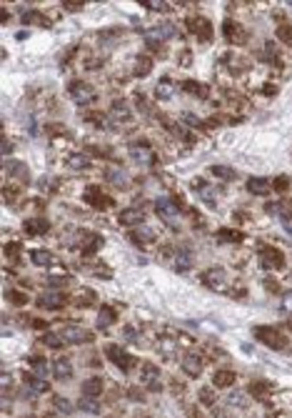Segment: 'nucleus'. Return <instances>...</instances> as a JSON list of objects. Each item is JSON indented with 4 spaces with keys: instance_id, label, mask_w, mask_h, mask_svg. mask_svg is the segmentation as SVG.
I'll return each mask as SVG.
<instances>
[{
    "instance_id": "obj_1",
    "label": "nucleus",
    "mask_w": 292,
    "mask_h": 418,
    "mask_svg": "<svg viewBox=\"0 0 292 418\" xmlns=\"http://www.w3.org/2000/svg\"><path fill=\"white\" fill-rule=\"evenodd\" d=\"M255 338L262 340V343H265V346H270V348H285V338H282L275 328H270V326H260V328H255Z\"/></svg>"
},
{
    "instance_id": "obj_2",
    "label": "nucleus",
    "mask_w": 292,
    "mask_h": 418,
    "mask_svg": "<svg viewBox=\"0 0 292 418\" xmlns=\"http://www.w3.org/2000/svg\"><path fill=\"white\" fill-rule=\"evenodd\" d=\"M70 98L75 100L78 105H88V103L95 100V88L88 85V83H83V81H78V83L70 85Z\"/></svg>"
},
{
    "instance_id": "obj_3",
    "label": "nucleus",
    "mask_w": 292,
    "mask_h": 418,
    "mask_svg": "<svg viewBox=\"0 0 292 418\" xmlns=\"http://www.w3.org/2000/svg\"><path fill=\"white\" fill-rule=\"evenodd\" d=\"M155 210L160 213V218H162L165 223H172V218H175V215H177V210H180V203H177V201H172V198H158Z\"/></svg>"
},
{
    "instance_id": "obj_4",
    "label": "nucleus",
    "mask_w": 292,
    "mask_h": 418,
    "mask_svg": "<svg viewBox=\"0 0 292 418\" xmlns=\"http://www.w3.org/2000/svg\"><path fill=\"white\" fill-rule=\"evenodd\" d=\"M105 353L110 356V361H113L115 366H120L123 371H130V368H132V363H135V361H132V356H130V353H125V351H123V348H118V346H107V348H105Z\"/></svg>"
},
{
    "instance_id": "obj_5",
    "label": "nucleus",
    "mask_w": 292,
    "mask_h": 418,
    "mask_svg": "<svg viewBox=\"0 0 292 418\" xmlns=\"http://www.w3.org/2000/svg\"><path fill=\"white\" fill-rule=\"evenodd\" d=\"M188 25H190V30H193L197 38H202V41H210V38H212V25L207 23V18L193 15V18L188 20Z\"/></svg>"
},
{
    "instance_id": "obj_6",
    "label": "nucleus",
    "mask_w": 292,
    "mask_h": 418,
    "mask_svg": "<svg viewBox=\"0 0 292 418\" xmlns=\"http://www.w3.org/2000/svg\"><path fill=\"white\" fill-rule=\"evenodd\" d=\"M260 253H262V265H265V268H282V265H285V255L277 248L262 246Z\"/></svg>"
},
{
    "instance_id": "obj_7",
    "label": "nucleus",
    "mask_w": 292,
    "mask_h": 418,
    "mask_svg": "<svg viewBox=\"0 0 292 418\" xmlns=\"http://www.w3.org/2000/svg\"><path fill=\"white\" fill-rule=\"evenodd\" d=\"M60 335H63L65 343H85V340H90V333L78 328V326H65L60 331Z\"/></svg>"
},
{
    "instance_id": "obj_8",
    "label": "nucleus",
    "mask_w": 292,
    "mask_h": 418,
    "mask_svg": "<svg viewBox=\"0 0 292 418\" xmlns=\"http://www.w3.org/2000/svg\"><path fill=\"white\" fill-rule=\"evenodd\" d=\"M85 201H88V206H93L97 210H105V208L113 206V201L107 198L105 193H100L97 188H88V191H85Z\"/></svg>"
},
{
    "instance_id": "obj_9",
    "label": "nucleus",
    "mask_w": 292,
    "mask_h": 418,
    "mask_svg": "<svg viewBox=\"0 0 292 418\" xmlns=\"http://www.w3.org/2000/svg\"><path fill=\"white\" fill-rule=\"evenodd\" d=\"M130 156L135 158V163H153V150L148 148V145H145V143H140V145H130Z\"/></svg>"
},
{
    "instance_id": "obj_10",
    "label": "nucleus",
    "mask_w": 292,
    "mask_h": 418,
    "mask_svg": "<svg viewBox=\"0 0 292 418\" xmlns=\"http://www.w3.org/2000/svg\"><path fill=\"white\" fill-rule=\"evenodd\" d=\"M48 228H50V223L45 218H30V220H25V233H30V236H43V233H48Z\"/></svg>"
},
{
    "instance_id": "obj_11",
    "label": "nucleus",
    "mask_w": 292,
    "mask_h": 418,
    "mask_svg": "<svg viewBox=\"0 0 292 418\" xmlns=\"http://www.w3.org/2000/svg\"><path fill=\"white\" fill-rule=\"evenodd\" d=\"M158 378H160V373H158V368L153 366V363H145L142 366V381H145V386H148V388H160V381H158Z\"/></svg>"
},
{
    "instance_id": "obj_12",
    "label": "nucleus",
    "mask_w": 292,
    "mask_h": 418,
    "mask_svg": "<svg viewBox=\"0 0 292 418\" xmlns=\"http://www.w3.org/2000/svg\"><path fill=\"white\" fill-rule=\"evenodd\" d=\"M63 303H65V298H63L60 293H43V295L38 298V306H40V308H48V311L60 308Z\"/></svg>"
},
{
    "instance_id": "obj_13",
    "label": "nucleus",
    "mask_w": 292,
    "mask_h": 418,
    "mask_svg": "<svg viewBox=\"0 0 292 418\" xmlns=\"http://www.w3.org/2000/svg\"><path fill=\"white\" fill-rule=\"evenodd\" d=\"M105 178L110 180L113 185H118V188H128V185H130L128 173H125L123 168H107V170H105Z\"/></svg>"
},
{
    "instance_id": "obj_14",
    "label": "nucleus",
    "mask_w": 292,
    "mask_h": 418,
    "mask_svg": "<svg viewBox=\"0 0 292 418\" xmlns=\"http://www.w3.org/2000/svg\"><path fill=\"white\" fill-rule=\"evenodd\" d=\"M53 373H55V378H60V381L72 378V366H70V361H67V358H58V361L53 363Z\"/></svg>"
},
{
    "instance_id": "obj_15",
    "label": "nucleus",
    "mask_w": 292,
    "mask_h": 418,
    "mask_svg": "<svg viewBox=\"0 0 292 418\" xmlns=\"http://www.w3.org/2000/svg\"><path fill=\"white\" fill-rule=\"evenodd\" d=\"M80 391H83V396L97 398V396L102 393V381H100V378H88V381H83Z\"/></svg>"
},
{
    "instance_id": "obj_16",
    "label": "nucleus",
    "mask_w": 292,
    "mask_h": 418,
    "mask_svg": "<svg viewBox=\"0 0 292 418\" xmlns=\"http://www.w3.org/2000/svg\"><path fill=\"white\" fill-rule=\"evenodd\" d=\"M182 371H185L188 376H193V378H197L200 371H202L200 358H197V356H185V358H182Z\"/></svg>"
},
{
    "instance_id": "obj_17",
    "label": "nucleus",
    "mask_w": 292,
    "mask_h": 418,
    "mask_svg": "<svg viewBox=\"0 0 292 418\" xmlns=\"http://www.w3.org/2000/svg\"><path fill=\"white\" fill-rule=\"evenodd\" d=\"M5 173H8V175H15V178L20 175V180H28V178H30L28 166L20 163V161H8V163H5Z\"/></svg>"
},
{
    "instance_id": "obj_18",
    "label": "nucleus",
    "mask_w": 292,
    "mask_h": 418,
    "mask_svg": "<svg viewBox=\"0 0 292 418\" xmlns=\"http://www.w3.org/2000/svg\"><path fill=\"white\" fill-rule=\"evenodd\" d=\"M118 220H120L123 225H140V223H142V215H140L137 208H125V210H120Z\"/></svg>"
},
{
    "instance_id": "obj_19",
    "label": "nucleus",
    "mask_w": 292,
    "mask_h": 418,
    "mask_svg": "<svg viewBox=\"0 0 292 418\" xmlns=\"http://www.w3.org/2000/svg\"><path fill=\"white\" fill-rule=\"evenodd\" d=\"M232 383H235V373L232 371H217L212 376V386H217V388H227Z\"/></svg>"
},
{
    "instance_id": "obj_20",
    "label": "nucleus",
    "mask_w": 292,
    "mask_h": 418,
    "mask_svg": "<svg viewBox=\"0 0 292 418\" xmlns=\"http://www.w3.org/2000/svg\"><path fill=\"white\" fill-rule=\"evenodd\" d=\"M247 191L255 193V196H265V193L270 191V183H267L265 178H250V180H247Z\"/></svg>"
},
{
    "instance_id": "obj_21",
    "label": "nucleus",
    "mask_w": 292,
    "mask_h": 418,
    "mask_svg": "<svg viewBox=\"0 0 292 418\" xmlns=\"http://www.w3.org/2000/svg\"><path fill=\"white\" fill-rule=\"evenodd\" d=\"M172 93H175V85H172L170 78H162V81L158 83V88H155V98H160V100H170Z\"/></svg>"
},
{
    "instance_id": "obj_22",
    "label": "nucleus",
    "mask_w": 292,
    "mask_h": 418,
    "mask_svg": "<svg viewBox=\"0 0 292 418\" xmlns=\"http://www.w3.org/2000/svg\"><path fill=\"white\" fill-rule=\"evenodd\" d=\"M153 70V58L150 55H137V63H135V75L137 78H145Z\"/></svg>"
},
{
    "instance_id": "obj_23",
    "label": "nucleus",
    "mask_w": 292,
    "mask_h": 418,
    "mask_svg": "<svg viewBox=\"0 0 292 418\" xmlns=\"http://www.w3.org/2000/svg\"><path fill=\"white\" fill-rule=\"evenodd\" d=\"M205 283L210 286V288H225V273L223 271H207L205 273Z\"/></svg>"
},
{
    "instance_id": "obj_24",
    "label": "nucleus",
    "mask_w": 292,
    "mask_h": 418,
    "mask_svg": "<svg viewBox=\"0 0 292 418\" xmlns=\"http://www.w3.org/2000/svg\"><path fill=\"white\" fill-rule=\"evenodd\" d=\"M172 35H175V25H170V23H162L155 30L148 33V38H153V41H155V38H172Z\"/></svg>"
},
{
    "instance_id": "obj_25",
    "label": "nucleus",
    "mask_w": 292,
    "mask_h": 418,
    "mask_svg": "<svg viewBox=\"0 0 292 418\" xmlns=\"http://www.w3.org/2000/svg\"><path fill=\"white\" fill-rule=\"evenodd\" d=\"M210 173H212L215 178H223V180H235V178H237V173H235L232 168H227V166H212Z\"/></svg>"
},
{
    "instance_id": "obj_26",
    "label": "nucleus",
    "mask_w": 292,
    "mask_h": 418,
    "mask_svg": "<svg viewBox=\"0 0 292 418\" xmlns=\"http://www.w3.org/2000/svg\"><path fill=\"white\" fill-rule=\"evenodd\" d=\"M78 408H80V411H85V413H97V411H100V403H97V398L83 396V398L78 401Z\"/></svg>"
},
{
    "instance_id": "obj_27",
    "label": "nucleus",
    "mask_w": 292,
    "mask_h": 418,
    "mask_svg": "<svg viewBox=\"0 0 292 418\" xmlns=\"http://www.w3.org/2000/svg\"><path fill=\"white\" fill-rule=\"evenodd\" d=\"M30 258H32L35 265H50L53 263V253L50 251H32Z\"/></svg>"
},
{
    "instance_id": "obj_28",
    "label": "nucleus",
    "mask_w": 292,
    "mask_h": 418,
    "mask_svg": "<svg viewBox=\"0 0 292 418\" xmlns=\"http://www.w3.org/2000/svg\"><path fill=\"white\" fill-rule=\"evenodd\" d=\"M223 30H225V38H227V41H230V43H237V41H240V38H237V35H242V28H240V25H235L232 20H227Z\"/></svg>"
},
{
    "instance_id": "obj_29",
    "label": "nucleus",
    "mask_w": 292,
    "mask_h": 418,
    "mask_svg": "<svg viewBox=\"0 0 292 418\" xmlns=\"http://www.w3.org/2000/svg\"><path fill=\"white\" fill-rule=\"evenodd\" d=\"M267 213H272V215H280L282 220H290V218H292L290 208H287V206H282V203H270V206H267Z\"/></svg>"
},
{
    "instance_id": "obj_30",
    "label": "nucleus",
    "mask_w": 292,
    "mask_h": 418,
    "mask_svg": "<svg viewBox=\"0 0 292 418\" xmlns=\"http://www.w3.org/2000/svg\"><path fill=\"white\" fill-rule=\"evenodd\" d=\"M113 321H115V311H113L110 306H102V308H100V321H97V326L105 328V326H110Z\"/></svg>"
},
{
    "instance_id": "obj_31",
    "label": "nucleus",
    "mask_w": 292,
    "mask_h": 418,
    "mask_svg": "<svg viewBox=\"0 0 292 418\" xmlns=\"http://www.w3.org/2000/svg\"><path fill=\"white\" fill-rule=\"evenodd\" d=\"M190 263H193V260H190V251H188V248H180V251H177V271H188Z\"/></svg>"
},
{
    "instance_id": "obj_32",
    "label": "nucleus",
    "mask_w": 292,
    "mask_h": 418,
    "mask_svg": "<svg viewBox=\"0 0 292 418\" xmlns=\"http://www.w3.org/2000/svg\"><path fill=\"white\" fill-rule=\"evenodd\" d=\"M277 38H280L285 45H292V25H290V23H282V25L277 28Z\"/></svg>"
},
{
    "instance_id": "obj_33",
    "label": "nucleus",
    "mask_w": 292,
    "mask_h": 418,
    "mask_svg": "<svg viewBox=\"0 0 292 418\" xmlns=\"http://www.w3.org/2000/svg\"><path fill=\"white\" fill-rule=\"evenodd\" d=\"M130 238H132V241L140 238V243H150V241H153V231H148V228H137Z\"/></svg>"
},
{
    "instance_id": "obj_34",
    "label": "nucleus",
    "mask_w": 292,
    "mask_h": 418,
    "mask_svg": "<svg viewBox=\"0 0 292 418\" xmlns=\"http://www.w3.org/2000/svg\"><path fill=\"white\" fill-rule=\"evenodd\" d=\"M217 236H220L223 241H240V238H242L240 231H230V228H220V231H217Z\"/></svg>"
},
{
    "instance_id": "obj_35",
    "label": "nucleus",
    "mask_w": 292,
    "mask_h": 418,
    "mask_svg": "<svg viewBox=\"0 0 292 418\" xmlns=\"http://www.w3.org/2000/svg\"><path fill=\"white\" fill-rule=\"evenodd\" d=\"M215 196H217V193L212 191V188H207V185H205V188H200V198H202V201H205L207 206H217Z\"/></svg>"
},
{
    "instance_id": "obj_36",
    "label": "nucleus",
    "mask_w": 292,
    "mask_h": 418,
    "mask_svg": "<svg viewBox=\"0 0 292 418\" xmlns=\"http://www.w3.org/2000/svg\"><path fill=\"white\" fill-rule=\"evenodd\" d=\"M8 300L15 303V306H25V303H28V295L20 293V291H8Z\"/></svg>"
},
{
    "instance_id": "obj_37",
    "label": "nucleus",
    "mask_w": 292,
    "mask_h": 418,
    "mask_svg": "<svg viewBox=\"0 0 292 418\" xmlns=\"http://www.w3.org/2000/svg\"><path fill=\"white\" fill-rule=\"evenodd\" d=\"M53 403H55V408H58L60 413H72V403H70L67 398H63V396H58V398H55Z\"/></svg>"
},
{
    "instance_id": "obj_38",
    "label": "nucleus",
    "mask_w": 292,
    "mask_h": 418,
    "mask_svg": "<svg viewBox=\"0 0 292 418\" xmlns=\"http://www.w3.org/2000/svg\"><path fill=\"white\" fill-rule=\"evenodd\" d=\"M100 246H102V241H100V238H95V236H93V241H90V243H85V246H83V255H90V253H95V251H97V248H100Z\"/></svg>"
},
{
    "instance_id": "obj_39",
    "label": "nucleus",
    "mask_w": 292,
    "mask_h": 418,
    "mask_svg": "<svg viewBox=\"0 0 292 418\" xmlns=\"http://www.w3.org/2000/svg\"><path fill=\"white\" fill-rule=\"evenodd\" d=\"M43 340H45V346H50V348H60V346H63V335H53V333H48Z\"/></svg>"
},
{
    "instance_id": "obj_40",
    "label": "nucleus",
    "mask_w": 292,
    "mask_h": 418,
    "mask_svg": "<svg viewBox=\"0 0 292 418\" xmlns=\"http://www.w3.org/2000/svg\"><path fill=\"white\" fill-rule=\"evenodd\" d=\"M30 366H32V371L38 373V376H45V363H43V358H30Z\"/></svg>"
},
{
    "instance_id": "obj_41",
    "label": "nucleus",
    "mask_w": 292,
    "mask_h": 418,
    "mask_svg": "<svg viewBox=\"0 0 292 418\" xmlns=\"http://www.w3.org/2000/svg\"><path fill=\"white\" fill-rule=\"evenodd\" d=\"M272 188H275V191H280V193H285L287 191V188H290V180L285 178V175H280L275 183H272Z\"/></svg>"
},
{
    "instance_id": "obj_42",
    "label": "nucleus",
    "mask_w": 292,
    "mask_h": 418,
    "mask_svg": "<svg viewBox=\"0 0 292 418\" xmlns=\"http://www.w3.org/2000/svg\"><path fill=\"white\" fill-rule=\"evenodd\" d=\"M70 166H72V168H88L90 163L85 161V156H72V158H70Z\"/></svg>"
},
{
    "instance_id": "obj_43",
    "label": "nucleus",
    "mask_w": 292,
    "mask_h": 418,
    "mask_svg": "<svg viewBox=\"0 0 292 418\" xmlns=\"http://www.w3.org/2000/svg\"><path fill=\"white\" fill-rule=\"evenodd\" d=\"M200 401H202L205 406H212V403H215V398H212V391H210V388H202V391H200Z\"/></svg>"
},
{
    "instance_id": "obj_44",
    "label": "nucleus",
    "mask_w": 292,
    "mask_h": 418,
    "mask_svg": "<svg viewBox=\"0 0 292 418\" xmlns=\"http://www.w3.org/2000/svg\"><path fill=\"white\" fill-rule=\"evenodd\" d=\"M265 391H267L265 383H252V386H250V393H252V396H262Z\"/></svg>"
},
{
    "instance_id": "obj_45",
    "label": "nucleus",
    "mask_w": 292,
    "mask_h": 418,
    "mask_svg": "<svg viewBox=\"0 0 292 418\" xmlns=\"http://www.w3.org/2000/svg\"><path fill=\"white\" fill-rule=\"evenodd\" d=\"M282 308H285L287 313H292V291L282 295Z\"/></svg>"
},
{
    "instance_id": "obj_46",
    "label": "nucleus",
    "mask_w": 292,
    "mask_h": 418,
    "mask_svg": "<svg viewBox=\"0 0 292 418\" xmlns=\"http://www.w3.org/2000/svg\"><path fill=\"white\" fill-rule=\"evenodd\" d=\"M182 121H185L188 125H197V118L193 116V113H185V116H182Z\"/></svg>"
},
{
    "instance_id": "obj_47",
    "label": "nucleus",
    "mask_w": 292,
    "mask_h": 418,
    "mask_svg": "<svg viewBox=\"0 0 292 418\" xmlns=\"http://www.w3.org/2000/svg\"><path fill=\"white\" fill-rule=\"evenodd\" d=\"M5 253H8V255H13V253H20V246H18V243H8V246H5Z\"/></svg>"
},
{
    "instance_id": "obj_48",
    "label": "nucleus",
    "mask_w": 292,
    "mask_h": 418,
    "mask_svg": "<svg viewBox=\"0 0 292 418\" xmlns=\"http://www.w3.org/2000/svg\"><path fill=\"white\" fill-rule=\"evenodd\" d=\"M10 150H13V145H10V140L5 138V140H3V156H10Z\"/></svg>"
},
{
    "instance_id": "obj_49",
    "label": "nucleus",
    "mask_w": 292,
    "mask_h": 418,
    "mask_svg": "<svg viewBox=\"0 0 292 418\" xmlns=\"http://www.w3.org/2000/svg\"><path fill=\"white\" fill-rule=\"evenodd\" d=\"M67 278H50V286H65Z\"/></svg>"
},
{
    "instance_id": "obj_50",
    "label": "nucleus",
    "mask_w": 292,
    "mask_h": 418,
    "mask_svg": "<svg viewBox=\"0 0 292 418\" xmlns=\"http://www.w3.org/2000/svg\"><path fill=\"white\" fill-rule=\"evenodd\" d=\"M125 335H128V340H137L135 338V328H125Z\"/></svg>"
},
{
    "instance_id": "obj_51",
    "label": "nucleus",
    "mask_w": 292,
    "mask_h": 418,
    "mask_svg": "<svg viewBox=\"0 0 292 418\" xmlns=\"http://www.w3.org/2000/svg\"><path fill=\"white\" fill-rule=\"evenodd\" d=\"M265 93L272 95V93H277V88H275V85H265Z\"/></svg>"
}]
</instances>
